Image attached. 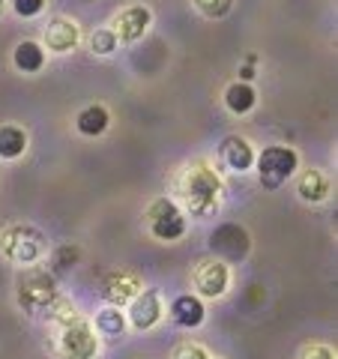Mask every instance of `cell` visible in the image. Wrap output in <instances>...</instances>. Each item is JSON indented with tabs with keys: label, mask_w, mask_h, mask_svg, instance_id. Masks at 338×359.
Segmentation results:
<instances>
[{
	"label": "cell",
	"mask_w": 338,
	"mask_h": 359,
	"mask_svg": "<svg viewBox=\"0 0 338 359\" xmlns=\"http://www.w3.org/2000/svg\"><path fill=\"white\" fill-rule=\"evenodd\" d=\"M0 13H4V0H0Z\"/></svg>",
	"instance_id": "cell-27"
},
{
	"label": "cell",
	"mask_w": 338,
	"mask_h": 359,
	"mask_svg": "<svg viewBox=\"0 0 338 359\" xmlns=\"http://www.w3.org/2000/svg\"><path fill=\"white\" fill-rule=\"evenodd\" d=\"M177 195L195 219H207L219 210L222 183H219V177L212 168L195 162V165L183 168V174L177 177Z\"/></svg>",
	"instance_id": "cell-1"
},
{
	"label": "cell",
	"mask_w": 338,
	"mask_h": 359,
	"mask_svg": "<svg viewBox=\"0 0 338 359\" xmlns=\"http://www.w3.org/2000/svg\"><path fill=\"white\" fill-rule=\"evenodd\" d=\"M96 332L84 318H66L60 335H58V351L63 359H93L96 356Z\"/></svg>",
	"instance_id": "cell-4"
},
{
	"label": "cell",
	"mask_w": 338,
	"mask_h": 359,
	"mask_svg": "<svg viewBox=\"0 0 338 359\" xmlns=\"http://www.w3.org/2000/svg\"><path fill=\"white\" fill-rule=\"evenodd\" d=\"M297 165H299L297 150L281 147V144L266 147L261 156H257V177H261V186L264 189H281L288 183V177L297 171Z\"/></svg>",
	"instance_id": "cell-5"
},
{
	"label": "cell",
	"mask_w": 338,
	"mask_h": 359,
	"mask_svg": "<svg viewBox=\"0 0 338 359\" xmlns=\"http://www.w3.org/2000/svg\"><path fill=\"white\" fill-rule=\"evenodd\" d=\"M108 123H111V114L105 105H87L81 114L75 117V129L87 135V138H96V135H102L108 129Z\"/></svg>",
	"instance_id": "cell-15"
},
{
	"label": "cell",
	"mask_w": 338,
	"mask_h": 359,
	"mask_svg": "<svg viewBox=\"0 0 338 359\" xmlns=\"http://www.w3.org/2000/svg\"><path fill=\"white\" fill-rule=\"evenodd\" d=\"M13 9L21 18H33L45 9V0H13Z\"/></svg>",
	"instance_id": "cell-24"
},
{
	"label": "cell",
	"mask_w": 338,
	"mask_h": 359,
	"mask_svg": "<svg viewBox=\"0 0 338 359\" xmlns=\"http://www.w3.org/2000/svg\"><path fill=\"white\" fill-rule=\"evenodd\" d=\"M228 264H222L219 257H207V261H198V266L191 269V282H195L201 297L216 299L228 290Z\"/></svg>",
	"instance_id": "cell-8"
},
{
	"label": "cell",
	"mask_w": 338,
	"mask_h": 359,
	"mask_svg": "<svg viewBox=\"0 0 338 359\" xmlns=\"http://www.w3.org/2000/svg\"><path fill=\"white\" fill-rule=\"evenodd\" d=\"M210 249H212V255H216L222 264L243 261V257L249 255V249H252L249 231H245L243 224H234V222L219 224V228L210 233Z\"/></svg>",
	"instance_id": "cell-7"
},
{
	"label": "cell",
	"mask_w": 338,
	"mask_h": 359,
	"mask_svg": "<svg viewBox=\"0 0 338 359\" xmlns=\"http://www.w3.org/2000/svg\"><path fill=\"white\" fill-rule=\"evenodd\" d=\"M147 224H150V233L162 243H174L186 233V219L180 207L174 204L171 198H156L150 210H147Z\"/></svg>",
	"instance_id": "cell-6"
},
{
	"label": "cell",
	"mask_w": 338,
	"mask_h": 359,
	"mask_svg": "<svg viewBox=\"0 0 338 359\" xmlns=\"http://www.w3.org/2000/svg\"><path fill=\"white\" fill-rule=\"evenodd\" d=\"M297 192H299V198L306 201V204H318V201H323L326 195H330V180H326L318 168H311V171H306L299 177Z\"/></svg>",
	"instance_id": "cell-16"
},
{
	"label": "cell",
	"mask_w": 338,
	"mask_h": 359,
	"mask_svg": "<svg viewBox=\"0 0 338 359\" xmlns=\"http://www.w3.org/2000/svg\"><path fill=\"white\" fill-rule=\"evenodd\" d=\"M219 159H222L224 168H231V171L243 174V171H249V168L255 165V150H252V144L245 141V138H236V135H231V138L222 141Z\"/></svg>",
	"instance_id": "cell-11"
},
{
	"label": "cell",
	"mask_w": 338,
	"mask_h": 359,
	"mask_svg": "<svg viewBox=\"0 0 338 359\" xmlns=\"http://www.w3.org/2000/svg\"><path fill=\"white\" fill-rule=\"evenodd\" d=\"M75 257H78V252L72 249V245H63V249L58 252V257H54V261H58V269H66V266H69V264L75 261Z\"/></svg>",
	"instance_id": "cell-26"
},
{
	"label": "cell",
	"mask_w": 338,
	"mask_h": 359,
	"mask_svg": "<svg viewBox=\"0 0 338 359\" xmlns=\"http://www.w3.org/2000/svg\"><path fill=\"white\" fill-rule=\"evenodd\" d=\"M0 249L13 264H33L45 252V237L30 224H13L0 233Z\"/></svg>",
	"instance_id": "cell-3"
},
{
	"label": "cell",
	"mask_w": 338,
	"mask_h": 359,
	"mask_svg": "<svg viewBox=\"0 0 338 359\" xmlns=\"http://www.w3.org/2000/svg\"><path fill=\"white\" fill-rule=\"evenodd\" d=\"M13 63H15V69H18V72H39V69H42V63H45L42 45H39V42H33V39L18 42V48H15V54H13Z\"/></svg>",
	"instance_id": "cell-17"
},
{
	"label": "cell",
	"mask_w": 338,
	"mask_h": 359,
	"mask_svg": "<svg viewBox=\"0 0 338 359\" xmlns=\"http://www.w3.org/2000/svg\"><path fill=\"white\" fill-rule=\"evenodd\" d=\"M174 359H210V353L201 344H195V341H183L174 351Z\"/></svg>",
	"instance_id": "cell-23"
},
{
	"label": "cell",
	"mask_w": 338,
	"mask_h": 359,
	"mask_svg": "<svg viewBox=\"0 0 338 359\" xmlns=\"http://www.w3.org/2000/svg\"><path fill=\"white\" fill-rule=\"evenodd\" d=\"M299 359H335V353L326 344H309V347H302Z\"/></svg>",
	"instance_id": "cell-25"
},
{
	"label": "cell",
	"mask_w": 338,
	"mask_h": 359,
	"mask_svg": "<svg viewBox=\"0 0 338 359\" xmlns=\"http://www.w3.org/2000/svg\"><path fill=\"white\" fill-rule=\"evenodd\" d=\"M90 48H93V54H114V48H117L114 30H96L93 36H90Z\"/></svg>",
	"instance_id": "cell-21"
},
{
	"label": "cell",
	"mask_w": 338,
	"mask_h": 359,
	"mask_svg": "<svg viewBox=\"0 0 338 359\" xmlns=\"http://www.w3.org/2000/svg\"><path fill=\"white\" fill-rule=\"evenodd\" d=\"M255 102H257V93L252 90V84H245V81H234L224 90V105H228L234 114H249Z\"/></svg>",
	"instance_id": "cell-18"
},
{
	"label": "cell",
	"mask_w": 338,
	"mask_h": 359,
	"mask_svg": "<svg viewBox=\"0 0 338 359\" xmlns=\"http://www.w3.org/2000/svg\"><path fill=\"white\" fill-rule=\"evenodd\" d=\"M191 4H195L207 18H222V15H228L234 0H191Z\"/></svg>",
	"instance_id": "cell-22"
},
{
	"label": "cell",
	"mask_w": 338,
	"mask_h": 359,
	"mask_svg": "<svg viewBox=\"0 0 338 359\" xmlns=\"http://www.w3.org/2000/svg\"><path fill=\"white\" fill-rule=\"evenodd\" d=\"M150 9L147 6H129V9H123V13L117 15L114 21V36L117 42H135V39H141L144 33L150 30Z\"/></svg>",
	"instance_id": "cell-10"
},
{
	"label": "cell",
	"mask_w": 338,
	"mask_h": 359,
	"mask_svg": "<svg viewBox=\"0 0 338 359\" xmlns=\"http://www.w3.org/2000/svg\"><path fill=\"white\" fill-rule=\"evenodd\" d=\"M27 150V132L18 126H0V159H18Z\"/></svg>",
	"instance_id": "cell-19"
},
{
	"label": "cell",
	"mask_w": 338,
	"mask_h": 359,
	"mask_svg": "<svg viewBox=\"0 0 338 359\" xmlns=\"http://www.w3.org/2000/svg\"><path fill=\"white\" fill-rule=\"evenodd\" d=\"M78 45V25L69 18H51L45 25V48L58 51V54H66L72 51Z\"/></svg>",
	"instance_id": "cell-12"
},
{
	"label": "cell",
	"mask_w": 338,
	"mask_h": 359,
	"mask_svg": "<svg viewBox=\"0 0 338 359\" xmlns=\"http://www.w3.org/2000/svg\"><path fill=\"white\" fill-rule=\"evenodd\" d=\"M204 302H201V297L195 294H180L174 302H171V320L177 323V327L183 330H195L204 323Z\"/></svg>",
	"instance_id": "cell-13"
},
{
	"label": "cell",
	"mask_w": 338,
	"mask_h": 359,
	"mask_svg": "<svg viewBox=\"0 0 338 359\" xmlns=\"http://www.w3.org/2000/svg\"><path fill=\"white\" fill-rule=\"evenodd\" d=\"M162 318V302H159V294L156 290H138L129 302V320L135 330H150L156 327Z\"/></svg>",
	"instance_id": "cell-9"
},
{
	"label": "cell",
	"mask_w": 338,
	"mask_h": 359,
	"mask_svg": "<svg viewBox=\"0 0 338 359\" xmlns=\"http://www.w3.org/2000/svg\"><path fill=\"white\" fill-rule=\"evenodd\" d=\"M96 330L102 335H111V339H117V335L126 332V318H123V311L117 306H108L96 314Z\"/></svg>",
	"instance_id": "cell-20"
},
{
	"label": "cell",
	"mask_w": 338,
	"mask_h": 359,
	"mask_svg": "<svg viewBox=\"0 0 338 359\" xmlns=\"http://www.w3.org/2000/svg\"><path fill=\"white\" fill-rule=\"evenodd\" d=\"M15 294H18V306L36 314V311H45L54 306L58 299V282L48 269L42 266H25V273L15 278Z\"/></svg>",
	"instance_id": "cell-2"
},
{
	"label": "cell",
	"mask_w": 338,
	"mask_h": 359,
	"mask_svg": "<svg viewBox=\"0 0 338 359\" xmlns=\"http://www.w3.org/2000/svg\"><path fill=\"white\" fill-rule=\"evenodd\" d=\"M141 290V282L135 278L132 273H111L105 278L102 285V297L111 302V306H126V302H132V297Z\"/></svg>",
	"instance_id": "cell-14"
}]
</instances>
